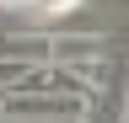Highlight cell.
Instances as JSON below:
<instances>
[{"label":"cell","mask_w":129,"mask_h":123,"mask_svg":"<svg viewBox=\"0 0 129 123\" xmlns=\"http://www.w3.org/2000/svg\"><path fill=\"white\" fill-rule=\"evenodd\" d=\"M38 6H43V11H70L75 0H38Z\"/></svg>","instance_id":"6da1fadb"}]
</instances>
